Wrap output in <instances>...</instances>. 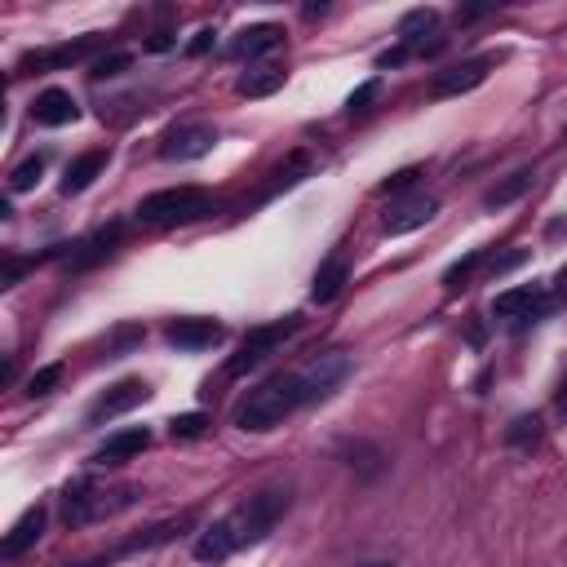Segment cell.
<instances>
[{
	"mask_svg": "<svg viewBox=\"0 0 567 567\" xmlns=\"http://www.w3.org/2000/svg\"><path fill=\"white\" fill-rule=\"evenodd\" d=\"M488 80V58H474V63H461V67H448L435 76V98H457V94H470Z\"/></svg>",
	"mask_w": 567,
	"mask_h": 567,
	"instance_id": "13",
	"label": "cell"
},
{
	"mask_svg": "<svg viewBox=\"0 0 567 567\" xmlns=\"http://www.w3.org/2000/svg\"><path fill=\"white\" fill-rule=\"evenodd\" d=\"M204 426H209V417H204V412H182V417H173V435H178V439L204 435Z\"/></svg>",
	"mask_w": 567,
	"mask_h": 567,
	"instance_id": "30",
	"label": "cell"
},
{
	"mask_svg": "<svg viewBox=\"0 0 567 567\" xmlns=\"http://www.w3.org/2000/svg\"><path fill=\"white\" fill-rule=\"evenodd\" d=\"M288 510V492L280 488H266V492H253L249 501H240L231 514H226V523H231V532H235V541L240 545H253V541H262L266 532L280 523V514Z\"/></svg>",
	"mask_w": 567,
	"mask_h": 567,
	"instance_id": "3",
	"label": "cell"
},
{
	"mask_svg": "<svg viewBox=\"0 0 567 567\" xmlns=\"http://www.w3.org/2000/svg\"><path fill=\"white\" fill-rule=\"evenodd\" d=\"M89 40H76V45H58V49H45V54H27L23 63H18V71H45V67H67L76 63V58L89 54Z\"/></svg>",
	"mask_w": 567,
	"mask_h": 567,
	"instance_id": "20",
	"label": "cell"
},
{
	"mask_svg": "<svg viewBox=\"0 0 567 567\" xmlns=\"http://www.w3.org/2000/svg\"><path fill=\"white\" fill-rule=\"evenodd\" d=\"M355 567H399L395 559H364V563H355Z\"/></svg>",
	"mask_w": 567,
	"mask_h": 567,
	"instance_id": "39",
	"label": "cell"
},
{
	"mask_svg": "<svg viewBox=\"0 0 567 567\" xmlns=\"http://www.w3.org/2000/svg\"><path fill=\"white\" fill-rule=\"evenodd\" d=\"M142 501V488H102V483H71L63 492V519L67 528H89V523H102V519H116V514L133 510Z\"/></svg>",
	"mask_w": 567,
	"mask_h": 567,
	"instance_id": "2",
	"label": "cell"
},
{
	"mask_svg": "<svg viewBox=\"0 0 567 567\" xmlns=\"http://www.w3.org/2000/svg\"><path fill=\"white\" fill-rule=\"evenodd\" d=\"M45 164H49V156H27L14 173H9V191H14V195L32 191L36 182H40V173H45Z\"/></svg>",
	"mask_w": 567,
	"mask_h": 567,
	"instance_id": "25",
	"label": "cell"
},
{
	"mask_svg": "<svg viewBox=\"0 0 567 567\" xmlns=\"http://www.w3.org/2000/svg\"><path fill=\"white\" fill-rule=\"evenodd\" d=\"M404 58H408V49H386V54L377 58V67H399Z\"/></svg>",
	"mask_w": 567,
	"mask_h": 567,
	"instance_id": "37",
	"label": "cell"
},
{
	"mask_svg": "<svg viewBox=\"0 0 567 567\" xmlns=\"http://www.w3.org/2000/svg\"><path fill=\"white\" fill-rule=\"evenodd\" d=\"M213 40H218V36H213V27H204V32H195V40L187 45V54H191V58L209 54V49H213Z\"/></svg>",
	"mask_w": 567,
	"mask_h": 567,
	"instance_id": "34",
	"label": "cell"
},
{
	"mask_svg": "<svg viewBox=\"0 0 567 567\" xmlns=\"http://www.w3.org/2000/svg\"><path fill=\"white\" fill-rule=\"evenodd\" d=\"M147 395H151L147 381H116V386H111L94 408H89V421L102 426V421H111V417H125V412H133Z\"/></svg>",
	"mask_w": 567,
	"mask_h": 567,
	"instance_id": "9",
	"label": "cell"
},
{
	"mask_svg": "<svg viewBox=\"0 0 567 567\" xmlns=\"http://www.w3.org/2000/svg\"><path fill=\"white\" fill-rule=\"evenodd\" d=\"M173 45H178V40H173V32H164V27H160V32H151V36H147V49H151V54H169Z\"/></svg>",
	"mask_w": 567,
	"mask_h": 567,
	"instance_id": "35",
	"label": "cell"
},
{
	"mask_svg": "<svg viewBox=\"0 0 567 567\" xmlns=\"http://www.w3.org/2000/svg\"><path fill=\"white\" fill-rule=\"evenodd\" d=\"M147 443H151V430H120V435H111V439L94 452V461H98V466H116V461L138 457Z\"/></svg>",
	"mask_w": 567,
	"mask_h": 567,
	"instance_id": "18",
	"label": "cell"
},
{
	"mask_svg": "<svg viewBox=\"0 0 567 567\" xmlns=\"http://www.w3.org/2000/svg\"><path fill=\"white\" fill-rule=\"evenodd\" d=\"M417 178H421L417 169H399L395 178H386V182H381V195H390V191H408V187H412V182H417Z\"/></svg>",
	"mask_w": 567,
	"mask_h": 567,
	"instance_id": "32",
	"label": "cell"
},
{
	"mask_svg": "<svg viewBox=\"0 0 567 567\" xmlns=\"http://www.w3.org/2000/svg\"><path fill=\"white\" fill-rule=\"evenodd\" d=\"M23 271H27V266H23V262H9V266H5V288H9V284H14V280H18V275H23Z\"/></svg>",
	"mask_w": 567,
	"mask_h": 567,
	"instance_id": "38",
	"label": "cell"
},
{
	"mask_svg": "<svg viewBox=\"0 0 567 567\" xmlns=\"http://www.w3.org/2000/svg\"><path fill=\"white\" fill-rule=\"evenodd\" d=\"M536 439H541V421L536 417H514L510 430H505V443H510V448H536Z\"/></svg>",
	"mask_w": 567,
	"mask_h": 567,
	"instance_id": "26",
	"label": "cell"
},
{
	"mask_svg": "<svg viewBox=\"0 0 567 567\" xmlns=\"http://www.w3.org/2000/svg\"><path fill=\"white\" fill-rule=\"evenodd\" d=\"M164 337H169L178 350H209L222 342V324H213V319H173L169 328H164Z\"/></svg>",
	"mask_w": 567,
	"mask_h": 567,
	"instance_id": "12",
	"label": "cell"
},
{
	"mask_svg": "<svg viewBox=\"0 0 567 567\" xmlns=\"http://www.w3.org/2000/svg\"><path fill=\"white\" fill-rule=\"evenodd\" d=\"M532 182H536V173L532 169H519V173H510V178L505 182H497V187H492L488 195H483V209H510L514 200H523V195L532 191Z\"/></svg>",
	"mask_w": 567,
	"mask_h": 567,
	"instance_id": "19",
	"label": "cell"
},
{
	"mask_svg": "<svg viewBox=\"0 0 567 567\" xmlns=\"http://www.w3.org/2000/svg\"><path fill=\"white\" fill-rule=\"evenodd\" d=\"M102 169H107V151H89V156H80L76 164H67L63 195H76V191H85V187H89V182L98 178Z\"/></svg>",
	"mask_w": 567,
	"mask_h": 567,
	"instance_id": "22",
	"label": "cell"
},
{
	"mask_svg": "<svg viewBox=\"0 0 567 567\" xmlns=\"http://www.w3.org/2000/svg\"><path fill=\"white\" fill-rule=\"evenodd\" d=\"M563 284H567V266H563Z\"/></svg>",
	"mask_w": 567,
	"mask_h": 567,
	"instance_id": "41",
	"label": "cell"
},
{
	"mask_svg": "<svg viewBox=\"0 0 567 567\" xmlns=\"http://www.w3.org/2000/svg\"><path fill=\"white\" fill-rule=\"evenodd\" d=\"M235 89H240V98H271L275 89H284V71L280 67H249Z\"/></svg>",
	"mask_w": 567,
	"mask_h": 567,
	"instance_id": "21",
	"label": "cell"
},
{
	"mask_svg": "<svg viewBox=\"0 0 567 567\" xmlns=\"http://www.w3.org/2000/svg\"><path fill=\"white\" fill-rule=\"evenodd\" d=\"M293 377H297V386H302L306 404H315V399L333 395V390L350 377V355L346 350H319V355H311L302 368H293Z\"/></svg>",
	"mask_w": 567,
	"mask_h": 567,
	"instance_id": "5",
	"label": "cell"
},
{
	"mask_svg": "<svg viewBox=\"0 0 567 567\" xmlns=\"http://www.w3.org/2000/svg\"><path fill=\"white\" fill-rule=\"evenodd\" d=\"M284 45V27L275 23H257V27H244L240 36L231 40V58H262V54H275Z\"/></svg>",
	"mask_w": 567,
	"mask_h": 567,
	"instance_id": "14",
	"label": "cell"
},
{
	"mask_svg": "<svg viewBox=\"0 0 567 567\" xmlns=\"http://www.w3.org/2000/svg\"><path fill=\"white\" fill-rule=\"evenodd\" d=\"M373 98H377V80H368V85H359L355 94H350V111H364Z\"/></svg>",
	"mask_w": 567,
	"mask_h": 567,
	"instance_id": "33",
	"label": "cell"
},
{
	"mask_svg": "<svg viewBox=\"0 0 567 567\" xmlns=\"http://www.w3.org/2000/svg\"><path fill=\"white\" fill-rule=\"evenodd\" d=\"M213 147H218V133H213L209 125H178V129L164 133L160 156H164V160H173V164H187V160L209 156Z\"/></svg>",
	"mask_w": 567,
	"mask_h": 567,
	"instance_id": "8",
	"label": "cell"
},
{
	"mask_svg": "<svg viewBox=\"0 0 567 567\" xmlns=\"http://www.w3.org/2000/svg\"><path fill=\"white\" fill-rule=\"evenodd\" d=\"M204 213H209V195L200 187H169L138 204V222L147 226H178V222L204 218Z\"/></svg>",
	"mask_w": 567,
	"mask_h": 567,
	"instance_id": "4",
	"label": "cell"
},
{
	"mask_svg": "<svg viewBox=\"0 0 567 567\" xmlns=\"http://www.w3.org/2000/svg\"><path fill=\"white\" fill-rule=\"evenodd\" d=\"M474 266H479V253H466V257H461V262H452L448 271H443V284H448V288H457V280H466V275L474 271Z\"/></svg>",
	"mask_w": 567,
	"mask_h": 567,
	"instance_id": "31",
	"label": "cell"
},
{
	"mask_svg": "<svg viewBox=\"0 0 567 567\" xmlns=\"http://www.w3.org/2000/svg\"><path fill=\"white\" fill-rule=\"evenodd\" d=\"M550 306V297H545V288L536 284H523V288H510V293H497V302H492V315L497 319H536Z\"/></svg>",
	"mask_w": 567,
	"mask_h": 567,
	"instance_id": "11",
	"label": "cell"
},
{
	"mask_svg": "<svg viewBox=\"0 0 567 567\" xmlns=\"http://www.w3.org/2000/svg\"><path fill=\"white\" fill-rule=\"evenodd\" d=\"M559 404H567V381H563V390H559Z\"/></svg>",
	"mask_w": 567,
	"mask_h": 567,
	"instance_id": "40",
	"label": "cell"
},
{
	"mask_svg": "<svg viewBox=\"0 0 567 567\" xmlns=\"http://www.w3.org/2000/svg\"><path fill=\"white\" fill-rule=\"evenodd\" d=\"M235 550H240V541H235V532H231V523L226 519L209 523V528L195 536V559L200 563H226Z\"/></svg>",
	"mask_w": 567,
	"mask_h": 567,
	"instance_id": "17",
	"label": "cell"
},
{
	"mask_svg": "<svg viewBox=\"0 0 567 567\" xmlns=\"http://www.w3.org/2000/svg\"><path fill=\"white\" fill-rule=\"evenodd\" d=\"M58 377H63V368L49 364V368H36L32 377H27V395H49V390L58 386Z\"/></svg>",
	"mask_w": 567,
	"mask_h": 567,
	"instance_id": "28",
	"label": "cell"
},
{
	"mask_svg": "<svg viewBox=\"0 0 567 567\" xmlns=\"http://www.w3.org/2000/svg\"><path fill=\"white\" fill-rule=\"evenodd\" d=\"M439 14L435 9H412V14H404V23H399V36L404 40H421L426 32H435Z\"/></svg>",
	"mask_w": 567,
	"mask_h": 567,
	"instance_id": "27",
	"label": "cell"
},
{
	"mask_svg": "<svg viewBox=\"0 0 567 567\" xmlns=\"http://www.w3.org/2000/svg\"><path fill=\"white\" fill-rule=\"evenodd\" d=\"M120 240V226H107V231H98V235H89L85 244H76V253L67 257L71 266H89V262H98V257H107L111 253V244Z\"/></svg>",
	"mask_w": 567,
	"mask_h": 567,
	"instance_id": "24",
	"label": "cell"
},
{
	"mask_svg": "<svg viewBox=\"0 0 567 567\" xmlns=\"http://www.w3.org/2000/svg\"><path fill=\"white\" fill-rule=\"evenodd\" d=\"M302 404L306 399H302V386H297L293 373L266 377L262 386L249 390V399L235 408V426L249 430V435H266V430H275L284 417H293Z\"/></svg>",
	"mask_w": 567,
	"mask_h": 567,
	"instance_id": "1",
	"label": "cell"
},
{
	"mask_svg": "<svg viewBox=\"0 0 567 567\" xmlns=\"http://www.w3.org/2000/svg\"><path fill=\"white\" fill-rule=\"evenodd\" d=\"M76 116H80V107H76V98H71L67 89H45V94L32 102V120L36 125H45V129H63Z\"/></svg>",
	"mask_w": 567,
	"mask_h": 567,
	"instance_id": "15",
	"label": "cell"
},
{
	"mask_svg": "<svg viewBox=\"0 0 567 567\" xmlns=\"http://www.w3.org/2000/svg\"><path fill=\"white\" fill-rule=\"evenodd\" d=\"M191 523H195V514H178V519H164V523H156V528L138 532V536H133V541L116 545V550H107V554H98V559H85V563H76V567H107V563H116V559H129V554H142V550H160V545L178 541V536L187 532Z\"/></svg>",
	"mask_w": 567,
	"mask_h": 567,
	"instance_id": "7",
	"label": "cell"
},
{
	"mask_svg": "<svg viewBox=\"0 0 567 567\" xmlns=\"http://www.w3.org/2000/svg\"><path fill=\"white\" fill-rule=\"evenodd\" d=\"M435 213H439V200H430V195H412V200L395 204V209L381 218V231L386 235H408V231H417V226H426Z\"/></svg>",
	"mask_w": 567,
	"mask_h": 567,
	"instance_id": "10",
	"label": "cell"
},
{
	"mask_svg": "<svg viewBox=\"0 0 567 567\" xmlns=\"http://www.w3.org/2000/svg\"><path fill=\"white\" fill-rule=\"evenodd\" d=\"M293 333H297V315H288V319H275V324L253 328V333L240 342V350L231 355V364H226V377H244L249 368L262 364L266 355H275V350H280Z\"/></svg>",
	"mask_w": 567,
	"mask_h": 567,
	"instance_id": "6",
	"label": "cell"
},
{
	"mask_svg": "<svg viewBox=\"0 0 567 567\" xmlns=\"http://www.w3.org/2000/svg\"><path fill=\"white\" fill-rule=\"evenodd\" d=\"M40 536H45V505H32V510H27L23 519L9 528L5 541H0V554H5V559H18V554L32 550Z\"/></svg>",
	"mask_w": 567,
	"mask_h": 567,
	"instance_id": "16",
	"label": "cell"
},
{
	"mask_svg": "<svg viewBox=\"0 0 567 567\" xmlns=\"http://www.w3.org/2000/svg\"><path fill=\"white\" fill-rule=\"evenodd\" d=\"M346 280H350V266L342 262V257H333V262H324V266H319L311 297H315V302H333V297L346 288Z\"/></svg>",
	"mask_w": 567,
	"mask_h": 567,
	"instance_id": "23",
	"label": "cell"
},
{
	"mask_svg": "<svg viewBox=\"0 0 567 567\" xmlns=\"http://www.w3.org/2000/svg\"><path fill=\"white\" fill-rule=\"evenodd\" d=\"M523 257H528V253H505V257H492L488 271H492V275H505V271H514V266H523Z\"/></svg>",
	"mask_w": 567,
	"mask_h": 567,
	"instance_id": "36",
	"label": "cell"
},
{
	"mask_svg": "<svg viewBox=\"0 0 567 567\" xmlns=\"http://www.w3.org/2000/svg\"><path fill=\"white\" fill-rule=\"evenodd\" d=\"M129 63L133 58L129 54H102L94 67H89V76L94 80H107V76H120V71H129Z\"/></svg>",
	"mask_w": 567,
	"mask_h": 567,
	"instance_id": "29",
	"label": "cell"
}]
</instances>
